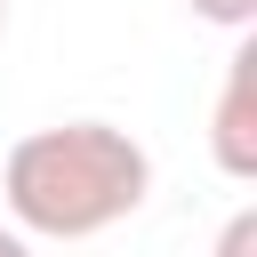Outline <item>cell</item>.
<instances>
[{"mask_svg":"<svg viewBox=\"0 0 257 257\" xmlns=\"http://www.w3.org/2000/svg\"><path fill=\"white\" fill-rule=\"evenodd\" d=\"M8 225L40 241H96L153 193V153L112 120H56L8 145L0 161Z\"/></svg>","mask_w":257,"mask_h":257,"instance_id":"6da1fadb","label":"cell"},{"mask_svg":"<svg viewBox=\"0 0 257 257\" xmlns=\"http://www.w3.org/2000/svg\"><path fill=\"white\" fill-rule=\"evenodd\" d=\"M209 161L233 185L257 177V48L249 40L225 56V80H217V104H209Z\"/></svg>","mask_w":257,"mask_h":257,"instance_id":"7a4b0ae2","label":"cell"},{"mask_svg":"<svg viewBox=\"0 0 257 257\" xmlns=\"http://www.w3.org/2000/svg\"><path fill=\"white\" fill-rule=\"evenodd\" d=\"M201 24H217V32H249L257 24V0H185Z\"/></svg>","mask_w":257,"mask_h":257,"instance_id":"3957f363","label":"cell"},{"mask_svg":"<svg viewBox=\"0 0 257 257\" xmlns=\"http://www.w3.org/2000/svg\"><path fill=\"white\" fill-rule=\"evenodd\" d=\"M217 257H257V209H249V201L225 217V233H217Z\"/></svg>","mask_w":257,"mask_h":257,"instance_id":"277c9868","label":"cell"},{"mask_svg":"<svg viewBox=\"0 0 257 257\" xmlns=\"http://www.w3.org/2000/svg\"><path fill=\"white\" fill-rule=\"evenodd\" d=\"M0 257H32V241H24L16 225H0Z\"/></svg>","mask_w":257,"mask_h":257,"instance_id":"5b68a950","label":"cell"},{"mask_svg":"<svg viewBox=\"0 0 257 257\" xmlns=\"http://www.w3.org/2000/svg\"><path fill=\"white\" fill-rule=\"evenodd\" d=\"M0 32H8V0H0Z\"/></svg>","mask_w":257,"mask_h":257,"instance_id":"8992f818","label":"cell"}]
</instances>
